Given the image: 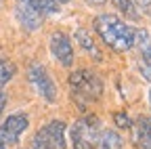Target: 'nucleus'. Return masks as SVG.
I'll list each match as a JSON object with an SVG mask.
<instances>
[{
    "mask_svg": "<svg viewBox=\"0 0 151 149\" xmlns=\"http://www.w3.org/2000/svg\"><path fill=\"white\" fill-rule=\"evenodd\" d=\"M94 30L107 46H111L118 53H126L134 46V27L111 13L99 15L94 19Z\"/></svg>",
    "mask_w": 151,
    "mask_h": 149,
    "instance_id": "nucleus-1",
    "label": "nucleus"
},
{
    "mask_svg": "<svg viewBox=\"0 0 151 149\" xmlns=\"http://www.w3.org/2000/svg\"><path fill=\"white\" fill-rule=\"evenodd\" d=\"M69 88H71V99L78 103L80 109H86L88 103L99 101L103 95V82L94 71L90 69H78L69 73Z\"/></svg>",
    "mask_w": 151,
    "mask_h": 149,
    "instance_id": "nucleus-2",
    "label": "nucleus"
},
{
    "mask_svg": "<svg viewBox=\"0 0 151 149\" xmlns=\"http://www.w3.org/2000/svg\"><path fill=\"white\" fill-rule=\"evenodd\" d=\"M101 139V122L97 116H84L71 128V143L73 149H97Z\"/></svg>",
    "mask_w": 151,
    "mask_h": 149,
    "instance_id": "nucleus-3",
    "label": "nucleus"
},
{
    "mask_svg": "<svg viewBox=\"0 0 151 149\" xmlns=\"http://www.w3.org/2000/svg\"><path fill=\"white\" fill-rule=\"evenodd\" d=\"M65 122L52 120L34 135L32 149H65Z\"/></svg>",
    "mask_w": 151,
    "mask_h": 149,
    "instance_id": "nucleus-4",
    "label": "nucleus"
},
{
    "mask_svg": "<svg viewBox=\"0 0 151 149\" xmlns=\"http://www.w3.org/2000/svg\"><path fill=\"white\" fill-rule=\"evenodd\" d=\"M27 80L32 82V86L36 88V92L40 95L46 103H55L57 101V86L52 82V78L48 76V71L44 65L40 63H32L27 67Z\"/></svg>",
    "mask_w": 151,
    "mask_h": 149,
    "instance_id": "nucleus-5",
    "label": "nucleus"
},
{
    "mask_svg": "<svg viewBox=\"0 0 151 149\" xmlns=\"http://www.w3.org/2000/svg\"><path fill=\"white\" fill-rule=\"evenodd\" d=\"M29 126V118L25 114H11L4 124H0V149H9L11 145H17L21 132H25Z\"/></svg>",
    "mask_w": 151,
    "mask_h": 149,
    "instance_id": "nucleus-6",
    "label": "nucleus"
},
{
    "mask_svg": "<svg viewBox=\"0 0 151 149\" xmlns=\"http://www.w3.org/2000/svg\"><path fill=\"white\" fill-rule=\"evenodd\" d=\"M50 53L63 67H69L73 63V46L69 36H65L63 32H55L50 36Z\"/></svg>",
    "mask_w": 151,
    "mask_h": 149,
    "instance_id": "nucleus-7",
    "label": "nucleus"
},
{
    "mask_svg": "<svg viewBox=\"0 0 151 149\" xmlns=\"http://www.w3.org/2000/svg\"><path fill=\"white\" fill-rule=\"evenodd\" d=\"M15 15H17V19H19V23H21L27 32H34V30H38L42 25V19L44 17L38 13L27 0H17L15 2Z\"/></svg>",
    "mask_w": 151,
    "mask_h": 149,
    "instance_id": "nucleus-8",
    "label": "nucleus"
},
{
    "mask_svg": "<svg viewBox=\"0 0 151 149\" xmlns=\"http://www.w3.org/2000/svg\"><path fill=\"white\" fill-rule=\"evenodd\" d=\"M134 130V141L141 149H151V120L149 118H139L134 126H130Z\"/></svg>",
    "mask_w": 151,
    "mask_h": 149,
    "instance_id": "nucleus-9",
    "label": "nucleus"
},
{
    "mask_svg": "<svg viewBox=\"0 0 151 149\" xmlns=\"http://www.w3.org/2000/svg\"><path fill=\"white\" fill-rule=\"evenodd\" d=\"M73 38L76 40H78V44L90 55V57L94 59V61H103V53L99 50V46L97 44H94V40H92V36H90V32L88 30H78V32H76V36H73Z\"/></svg>",
    "mask_w": 151,
    "mask_h": 149,
    "instance_id": "nucleus-10",
    "label": "nucleus"
},
{
    "mask_svg": "<svg viewBox=\"0 0 151 149\" xmlns=\"http://www.w3.org/2000/svg\"><path fill=\"white\" fill-rule=\"evenodd\" d=\"M134 44H139L143 50V63L151 67V36L147 30H134Z\"/></svg>",
    "mask_w": 151,
    "mask_h": 149,
    "instance_id": "nucleus-11",
    "label": "nucleus"
},
{
    "mask_svg": "<svg viewBox=\"0 0 151 149\" xmlns=\"http://www.w3.org/2000/svg\"><path fill=\"white\" fill-rule=\"evenodd\" d=\"M99 145H101V149H122L124 141L116 130H103L101 139H99Z\"/></svg>",
    "mask_w": 151,
    "mask_h": 149,
    "instance_id": "nucleus-12",
    "label": "nucleus"
},
{
    "mask_svg": "<svg viewBox=\"0 0 151 149\" xmlns=\"http://www.w3.org/2000/svg\"><path fill=\"white\" fill-rule=\"evenodd\" d=\"M27 2L40 13L42 17H46V15H55V13H59V2L57 0H27Z\"/></svg>",
    "mask_w": 151,
    "mask_h": 149,
    "instance_id": "nucleus-13",
    "label": "nucleus"
},
{
    "mask_svg": "<svg viewBox=\"0 0 151 149\" xmlns=\"http://www.w3.org/2000/svg\"><path fill=\"white\" fill-rule=\"evenodd\" d=\"M113 2V6H116L126 19H130V21H137L139 19V11H137V6L130 2V0H111Z\"/></svg>",
    "mask_w": 151,
    "mask_h": 149,
    "instance_id": "nucleus-14",
    "label": "nucleus"
},
{
    "mask_svg": "<svg viewBox=\"0 0 151 149\" xmlns=\"http://www.w3.org/2000/svg\"><path fill=\"white\" fill-rule=\"evenodd\" d=\"M15 73H17V67H15L11 61L0 59V88H2L6 82H11Z\"/></svg>",
    "mask_w": 151,
    "mask_h": 149,
    "instance_id": "nucleus-15",
    "label": "nucleus"
},
{
    "mask_svg": "<svg viewBox=\"0 0 151 149\" xmlns=\"http://www.w3.org/2000/svg\"><path fill=\"white\" fill-rule=\"evenodd\" d=\"M113 122H116V126H120V128H130V126H132L130 118H128L126 114H122V111L113 114Z\"/></svg>",
    "mask_w": 151,
    "mask_h": 149,
    "instance_id": "nucleus-16",
    "label": "nucleus"
},
{
    "mask_svg": "<svg viewBox=\"0 0 151 149\" xmlns=\"http://www.w3.org/2000/svg\"><path fill=\"white\" fill-rule=\"evenodd\" d=\"M132 4H134L139 11H143V13H149L151 11V0H134Z\"/></svg>",
    "mask_w": 151,
    "mask_h": 149,
    "instance_id": "nucleus-17",
    "label": "nucleus"
},
{
    "mask_svg": "<svg viewBox=\"0 0 151 149\" xmlns=\"http://www.w3.org/2000/svg\"><path fill=\"white\" fill-rule=\"evenodd\" d=\"M4 107H6V95H4V90H0V116H2Z\"/></svg>",
    "mask_w": 151,
    "mask_h": 149,
    "instance_id": "nucleus-18",
    "label": "nucleus"
},
{
    "mask_svg": "<svg viewBox=\"0 0 151 149\" xmlns=\"http://www.w3.org/2000/svg\"><path fill=\"white\" fill-rule=\"evenodd\" d=\"M86 2H88V4H97V6H101V4L107 2V0H86Z\"/></svg>",
    "mask_w": 151,
    "mask_h": 149,
    "instance_id": "nucleus-19",
    "label": "nucleus"
},
{
    "mask_svg": "<svg viewBox=\"0 0 151 149\" xmlns=\"http://www.w3.org/2000/svg\"><path fill=\"white\" fill-rule=\"evenodd\" d=\"M57 2H59V4H67V2H69V0H57Z\"/></svg>",
    "mask_w": 151,
    "mask_h": 149,
    "instance_id": "nucleus-20",
    "label": "nucleus"
},
{
    "mask_svg": "<svg viewBox=\"0 0 151 149\" xmlns=\"http://www.w3.org/2000/svg\"><path fill=\"white\" fill-rule=\"evenodd\" d=\"M149 103H151V90H149Z\"/></svg>",
    "mask_w": 151,
    "mask_h": 149,
    "instance_id": "nucleus-21",
    "label": "nucleus"
}]
</instances>
